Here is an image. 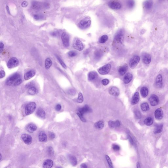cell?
<instances>
[{
  "instance_id": "obj_1",
  "label": "cell",
  "mask_w": 168,
  "mask_h": 168,
  "mask_svg": "<svg viewBox=\"0 0 168 168\" xmlns=\"http://www.w3.org/2000/svg\"><path fill=\"white\" fill-rule=\"evenodd\" d=\"M20 78L21 76L19 74L14 73L7 78L6 81V84L8 86L14 85L17 80Z\"/></svg>"
},
{
  "instance_id": "obj_2",
  "label": "cell",
  "mask_w": 168,
  "mask_h": 168,
  "mask_svg": "<svg viewBox=\"0 0 168 168\" xmlns=\"http://www.w3.org/2000/svg\"><path fill=\"white\" fill-rule=\"evenodd\" d=\"M36 106V104L34 102L28 103L25 108V113L27 115L31 114L35 110Z\"/></svg>"
},
{
  "instance_id": "obj_3",
  "label": "cell",
  "mask_w": 168,
  "mask_h": 168,
  "mask_svg": "<svg viewBox=\"0 0 168 168\" xmlns=\"http://www.w3.org/2000/svg\"><path fill=\"white\" fill-rule=\"evenodd\" d=\"M91 22V20L89 18H84L78 23V27L81 29H85L90 26Z\"/></svg>"
},
{
  "instance_id": "obj_4",
  "label": "cell",
  "mask_w": 168,
  "mask_h": 168,
  "mask_svg": "<svg viewBox=\"0 0 168 168\" xmlns=\"http://www.w3.org/2000/svg\"><path fill=\"white\" fill-rule=\"evenodd\" d=\"M73 47L74 49L79 51H82L84 48L83 43L78 38L75 39L73 43Z\"/></svg>"
},
{
  "instance_id": "obj_5",
  "label": "cell",
  "mask_w": 168,
  "mask_h": 168,
  "mask_svg": "<svg viewBox=\"0 0 168 168\" xmlns=\"http://www.w3.org/2000/svg\"><path fill=\"white\" fill-rule=\"evenodd\" d=\"M111 66L110 64H106L100 68L98 70V71L100 74L103 75L107 74L110 71Z\"/></svg>"
},
{
  "instance_id": "obj_6",
  "label": "cell",
  "mask_w": 168,
  "mask_h": 168,
  "mask_svg": "<svg viewBox=\"0 0 168 168\" xmlns=\"http://www.w3.org/2000/svg\"><path fill=\"white\" fill-rule=\"evenodd\" d=\"M19 65V61L15 57L11 58L7 63L8 67L9 69L17 67Z\"/></svg>"
},
{
  "instance_id": "obj_7",
  "label": "cell",
  "mask_w": 168,
  "mask_h": 168,
  "mask_svg": "<svg viewBox=\"0 0 168 168\" xmlns=\"http://www.w3.org/2000/svg\"><path fill=\"white\" fill-rule=\"evenodd\" d=\"M140 61V57L137 55H134L131 59L129 62L130 67L132 69L135 68Z\"/></svg>"
},
{
  "instance_id": "obj_8",
  "label": "cell",
  "mask_w": 168,
  "mask_h": 168,
  "mask_svg": "<svg viewBox=\"0 0 168 168\" xmlns=\"http://www.w3.org/2000/svg\"><path fill=\"white\" fill-rule=\"evenodd\" d=\"M62 39L63 45L65 47H68L69 45V36L66 32H64L62 34Z\"/></svg>"
},
{
  "instance_id": "obj_9",
  "label": "cell",
  "mask_w": 168,
  "mask_h": 168,
  "mask_svg": "<svg viewBox=\"0 0 168 168\" xmlns=\"http://www.w3.org/2000/svg\"><path fill=\"white\" fill-rule=\"evenodd\" d=\"M114 39L118 42L123 43L124 39V33L123 30H120L117 32L115 36Z\"/></svg>"
},
{
  "instance_id": "obj_10",
  "label": "cell",
  "mask_w": 168,
  "mask_h": 168,
  "mask_svg": "<svg viewBox=\"0 0 168 168\" xmlns=\"http://www.w3.org/2000/svg\"><path fill=\"white\" fill-rule=\"evenodd\" d=\"M22 140L26 144L29 145L32 143V138L31 136L27 134H23L21 135Z\"/></svg>"
},
{
  "instance_id": "obj_11",
  "label": "cell",
  "mask_w": 168,
  "mask_h": 168,
  "mask_svg": "<svg viewBox=\"0 0 168 168\" xmlns=\"http://www.w3.org/2000/svg\"><path fill=\"white\" fill-rule=\"evenodd\" d=\"M149 101L152 106H155L158 104L159 102V99L157 95L155 94L151 95L149 98Z\"/></svg>"
},
{
  "instance_id": "obj_12",
  "label": "cell",
  "mask_w": 168,
  "mask_h": 168,
  "mask_svg": "<svg viewBox=\"0 0 168 168\" xmlns=\"http://www.w3.org/2000/svg\"><path fill=\"white\" fill-rule=\"evenodd\" d=\"M108 6L112 9L114 10H119L121 8V4L116 1H111L109 3Z\"/></svg>"
},
{
  "instance_id": "obj_13",
  "label": "cell",
  "mask_w": 168,
  "mask_h": 168,
  "mask_svg": "<svg viewBox=\"0 0 168 168\" xmlns=\"http://www.w3.org/2000/svg\"><path fill=\"white\" fill-rule=\"evenodd\" d=\"M109 94L113 96H117L119 95V89L115 86H112L109 89Z\"/></svg>"
},
{
  "instance_id": "obj_14",
  "label": "cell",
  "mask_w": 168,
  "mask_h": 168,
  "mask_svg": "<svg viewBox=\"0 0 168 168\" xmlns=\"http://www.w3.org/2000/svg\"><path fill=\"white\" fill-rule=\"evenodd\" d=\"M37 129V127L36 125L33 123H30L26 126V129L29 132L33 133Z\"/></svg>"
},
{
  "instance_id": "obj_15",
  "label": "cell",
  "mask_w": 168,
  "mask_h": 168,
  "mask_svg": "<svg viewBox=\"0 0 168 168\" xmlns=\"http://www.w3.org/2000/svg\"><path fill=\"white\" fill-rule=\"evenodd\" d=\"M143 62L146 65H148L150 63L151 61V58L150 55L147 53H144L142 55Z\"/></svg>"
},
{
  "instance_id": "obj_16",
  "label": "cell",
  "mask_w": 168,
  "mask_h": 168,
  "mask_svg": "<svg viewBox=\"0 0 168 168\" xmlns=\"http://www.w3.org/2000/svg\"><path fill=\"white\" fill-rule=\"evenodd\" d=\"M155 84L157 88H160L163 86V78L161 74L158 75L156 77Z\"/></svg>"
},
{
  "instance_id": "obj_17",
  "label": "cell",
  "mask_w": 168,
  "mask_h": 168,
  "mask_svg": "<svg viewBox=\"0 0 168 168\" xmlns=\"http://www.w3.org/2000/svg\"><path fill=\"white\" fill-rule=\"evenodd\" d=\"M91 108L87 105L84 106L83 107L81 108H79L78 110V112L77 113L82 115H83V114L86 113L90 112L91 111Z\"/></svg>"
},
{
  "instance_id": "obj_18",
  "label": "cell",
  "mask_w": 168,
  "mask_h": 168,
  "mask_svg": "<svg viewBox=\"0 0 168 168\" xmlns=\"http://www.w3.org/2000/svg\"><path fill=\"white\" fill-rule=\"evenodd\" d=\"M36 72L34 70H31L25 74L24 78L26 80H29L35 75Z\"/></svg>"
},
{
  "instance_id": "obj_19",
  "label": "cell",
  "mask_w": 168,
  "mask_h": 168,
  "mask_svg": "<svg viewBox=\"0 0 168 168\" xmlns=\"http://www.w3.org/2000/svg\"><path fill=\"white\" fill-rule=\"evenodd\" d=\"M153 0H146L143 3L144 7L147 10H150L153 6Z\"/></svg>"
},
{
  "instance_id": "obj_20",
  "label": "cell",
  "mask_w": 168,
  "mask_h": 168,
  "mask_svg": "<svg viewBox=\"0 0 168 168\" xmlns=\"http://www.w3.org/2000/svg\"><path fill=\"white\" fill-rule=\"evenodd\" d=\"M140 100V95L138 92L135 93L132 98L131 103L132 105H135Z\"/></svg>"
},
{
  "instance_id": "obj_21",
  "label": "cell",
  "mask_w": 168,
  "mask_h": 168,
  "mask_svg": "<svg viewBox=\"0 0 168 168\" xmlns=\"http://www.w3.org/2000/svg\"><path fill=\"white\" fill-rule=\"evenodd\" d=\"M128 69V65L127 64H125L119 67L118 70V73L121 76H123L127 72Z\"/></svg>"
},
{
  "instance_id": "obj_22",
  "label": "cell",
  "mask_w": 168,
  "mask_h": 168,
  "mask_svg": "<svg viewBox=\"0 0 168 168\" xmlns=\"http://www.w3.org/2000/svg\"><path fill=\"white\" fill-rule=\"evenodd\" d=\"M155 118L157 119L160 120L162 119L163 117V112L161 109L158 108L156 110L155 112Z\"/></svg>"
},
{
  "instance_id": "obj_23",
  "label": "cell",
  "mask_w": 168,
  "mask_h": 168,
  "mask_svg": "<svg viewBox=\"0 0 168 168\" xmlns=\"http://www.w3.org/2000/svg\"><path fill=\"white\" fill-rule=\"evenodd\" d=\"M88 80L92 81L96 79L98 77V74L96 72L91 71L88 73Z\"/></svg>"
},
{
  "instance_id": "obj_24",
  "label": "cell",
  "mask_w": 168,
  "mask_h": 168,
  "mask_svg": "<svg viewBox=\"0 0 168 168\" xmlns=\"http://www.w3.org/2000/svg\"><path fill=\"white\" fill-rule=\"evenodd\" d=\"M38 138L39 140L42 142H45L47 141V136L44 131H41L39 133Z\"/></svg>"
},
{
  "instance_id": "obj_25",
  "label": "cell",
  "mask_w": 168,
  "mask_h": 168,
  "mask_svg": "<svg viewBox=\"0 0 168 168\" xmlns=\"http://www.w3.org/2000/svg\"><path fill=\"white\" fill-rule=\"evenodd\" d=\"M53 162L52 160L48 159L44 162L43 164V167L44 168H51L53 166Z\"/></svg>"
},
{
  "instance_id": "obj_26",
  "label": "cell",
  "mask_w": 168,
  "mask_h": 168,
  "mask_svg": "<svg viewBox=\"0 0 168 168\" xmlns=\"http://www.w3.org/2000/svg\"><path fill=\"white\" fill-rule=\"evenodd\" d=\"M37 116L39 117L42 119H44L45 118L46 113L44 110L42 108H40L38 109L36 112Z\"/></svg>"
},
{
  "instance_id": "obj_27",
  "label": "cell",
  "mask_w": 168,
  "mask_h": 168,
  "mask_svg": "<svg viewBox=\"0 0 168 168\" xmlns=\"http://www.w3.org/2000/svg\"><path fill=\"white\" fill-rule=\"evenodd\" d=\"M133 77V75L132 74L130 73L127 74L124 77V83L126 84L129 83L132 79Z\"/></svg>"
},
{
  "instance_id": "obj_28",
  "label": "cell",
  "mask_w": 168,
  "mask_h": 168,
  "mask_svg": "<svg viewBox=\"0 0 168 168\" xmlns=\"http://www.w3.org/2000/svg\"><path fill=\"white\" fill-rule=\"evenodd\" d=\"M68 159L70 163L73 166H76L77 164V161L76 157L75 156L71 155L68 156Z\"/></svg>"
},
{
  "instance_id": "obj_29",
  "label": "cell",
  "mask_w": 168,
  "mask_h": 168,
  "mask_svg": "<svg viewBox=\"0 0 168 168\" xmlns=\"http://www.w3.org/2000/svg\"><path fill=\"white\" fill-rule=\"evenodd\" d=\"M141 95L143 98H145L148 95V89L146 87H143L141 88L140 90Z\"/></svg>"
},
{
  "instance_id": "obj_30",
  "label": "cell",
  "mask_w": 168,
  "mask_h": 168,
  "mask_svg": "<svg viewBox=\"0 0 168 168\" xmlns=\"http://www.w3.org/2000/svg\"><path fill=\"white\" fill-rule=\"evenodd\" d=\"M163 125L162 124H158L155 126L154 130V133L155 134L160 133L163 131Z\"/></svg>"
},
{
  "instance_id": "obj_31",
  "label": "cell",
  "mask_w": 168,
  "mask_h": 168,
  "mask_svg": "<svg viewBox=\"0 0 168 168\" xmlns=\"http://www.w3.org/2000/svg\"><path fill=\"white\" fill-rule=\"evenodd\" d=\"M95 127L96 129H102L104 127V123L102 121H99L95 123Z\"/></svg>"
},
{
  "instance_id": "obj_32",
  "label": "cell",
  "mask_w": 168,
  "mask_h": 168,
  "mask_svg": "<svg viewBox=\"0 0 168 168\" xmlns=\"http://www.w3.org/2000/svg\"><path fill=\"white\" fill-rule=\"evenodd\" d=\"M52 61L51 59L49 58H48L46 59L45 61V67L46 69H48L50 68L52 65Z\"/></svg>"
},
{
  "instance_id": "obj_33",
  "label": "cell",
  "mask_w": 168,
  "mask_h": 168,
  "mask_svg": "<svg viewBox=\"0 0 168 168\" xmlns=\"http://www.w3.org/2000/svg\"><path fill=\"white\" fill-rule=\"evenodd\" d=\"M153 121L152 118L151 117H148L144 121V123L147 126H150L153 124Z\"/></svg>"
},
{
  "instance_id": "obj_34",
  "label": "cell",
  "mask_w": 168,
  "mask_h": 168,
  "mask_svg": "<svg viewBox=\"0 0 168 168\" xmlns=\"http://www.w3.org/2000/svg\"><path fill=\"white\" fill-rule=\"evenodd\" d=\"M127 5L129 9L133 8L135 5V2L134 0H128L127 1Z\"/></svg>"
},
{
  "instance_id": "obj_35",
  "label": "cell",
  "mask_w": 168,
  "mask_h": 168,
  "mask_svg": "<svg viewBox=\"0 0 168 168\" xmlns=\"http://www.w3.org/2000/svg\"><path fill=\"white\" fill-rule=\"evenodd\" d=\"M28 92V93L30 95H34L37 92L36 88L34 86H32V87L29 88Z\"/></svg>"
},
{
  "instance_id": "obj_36",
  "label": "cell",
  "mask_w": 168,
  "mask_h": 168,
  "mask_svg": "<svg viewBox=\"0 0 168 168\" xmlns=\"http://www.w3.org/2000/svg\"><path fill=\"white\" fill-rule=\"evenodd\" d=\"M141 108L142 110L144 111H146L149 110V105L146 103H143L141 105Z\"/></svg>"
},
{
  "instance_id": "obj_37",
  "label": "cell",
  "mask_w": 168,
  "mask_h": 168,
  "mask_svg": "<svg viewBox=\"0 0 168 168\" xmlns=\"http://www.w3.org/2000/svg\"><path fill=\"white\" fill-rule=\"evenodd\" d=\"M42 6V5L40 3L34 2L33 3L32 7L35 9H39L41 8Z\"/></svg>"
},
{
  "instance_id": "obj_38",
  "label": "cell",
  "mask_w": 168,
  "mask_h": 168,
  "mask_svg": "<svg viewBox=\"0 0 168 168\" xmlns=\"http://www.w3.org/2000/svg\"><path fill=\"white\" fill-rule=\"evenodd\" d=\"M103 56V53L101 51H96L94 53V57L96 60H98L101 58Z\"/></svg>"
},
{
  "instance_id": "obj_39",
  "label": "cell",
  "mask_w": 168,
  "mask_h": 168,
  "mask_svg": "<svg viewBox=\"0 0 168 168\" xmlns=\"http://www.w3.org/2000/svg\"><path fill=\"white\" fill-rule=\"evenodd\" d=\"M108 37L107 35L102 36L99 39V42L101 43H104L107 41Z\"/></svg>"
},
{
  "instance_id": "obj_40",
  "label": "cell",
  "mask_w": 168,
  "mask_h": 168,
  "mask_svg": "<svg viewBox=\"0 0 168 168\" xmlns=\"http://www.w3.org/2000/svg\"><path fill=\"white\" fill-rule=\"evenodd\" d=\"M83 97L82 93H79L78 95V97L77 100V102L79 103H81L83 102Z\"/></svg>"
},
{
  "instance_id": "obj_41",
  "label": "cell",
  "mask_w": 168,
  "mask_h": 168,
  "mask_svg": "<svg viewBox=\"0 0 168 168\" xmlns=\"http://www.w3.org/2000/svg\"><path fill=\"white\" fill-rule=\"evenodd\" d=\"M105 158L106 159V161H107L108 164L110 168H113V164L112 162H111V160L108 155H106Z\"/></svg>"
},
{
  "instance_id": "obj_42",
  "label": "cell",
  "mask_w": 168,
  "mask_h": 168,
  "mask_svg": "<svg viewBox=\"0 0 168 168\" xmlns=\"http://www.w3.org/2000/svg\"><path fill=\"white\" fill-rule=\"evenodd\" d=\"M77 52L75 51H70L68 53V55L70 57H74L77 55Z\"/></svg>"
},
{
  "instance_id": "obj_43",
  "label": "cell",
  "mask_w": 168,
  "mask_h": 168,
  "mask_svg": "<svg viewBox=\"0 0 168 168\" xmlns=\"http://www.w3.org/2000/svg\"><path fill=\"white\" fill-rule=\"evenodd\" d=\"M57 59H58V61H59V63H60L61 65L63 66V67H64V68L65 69L66 68V66L65 64V63L63 62V61L61 60V58H60V57H58V56H57Z\"/></svg>"
},
{
  "instance_id": "obj_44",
  "label": "cell",
  "mask_w": 168,
  "mask_h": 168,
  "mask_svg": "<svg viewBox=\"0 0 168 168\" xmlns=\"http://www.w3.org/2000/svg\"><path fill=\"white\" fill-rule=\"evenodd\" d=\"M135 116L136 118H138V119H140L141 118V113L139 111H136L135 112Z\"/></svg>"
},
{
  "instance_id": "obj_45",
  "label": "cell",
  "mask_w": 168,
  "mask_h": 168,
  "mask_svg": "<svg viewBox=\"0 0 168 168\" xmlns=\"http://www.w3.org/2000/svg\"><path fill=\"white\" fill-rule=\"evenodd\" d=\"M112 149L115 151H118L120 149V147L119 145L117 144H114L112 145Z\"/></svg>"
},
{
  "instance_id": "obj_46",
  "label": "cell",
  "mask_w": 168,
  "mask_h": 168,
  "mask_svg": "<svg viewBox=\"0 0 168 168\" xmlns=\"http://www.w3.org/2000/svg\"><path fill=\"white\" fill-rule=\"evenodd\" d=\"M109 80L107 79H103L102 81V83L103 85H104V86L108 85L109 83Z\"/></svg>"
},
{
  "instance_id": "obj_47",
  "label": "cell",
  "mask_w": 168,
  "mask_h": 168,
  "mask_svg": "<svg viewBox=\"0 0 168 168\" xmlns=\"http://www.w3.org/2000/svg\"><path fill=\"white\" fill-rule=\"evenodd\" d=\"M108 124L109 126L111 128H115L114 122L111 121H109L108 122Z\"/></svg>"
},
{
  "instance_id": "obj_48",
  "label": "cell",
  "mask_w": 168,
  "mask_h": 168,
  "mask_svg": "<svg viewBox=\"0 0 168 168\" xmlns=\"http://www.w3.org/2000/svg\"><path fill=\"white\" fill-rule=\"evenodd\" d=\"M77 115L79 116V118L81 119V121H82L83 122H86V119H85V118L83 117V115H81L79 114L78 113H77Z\"/></svg>"
},
{
  "instance_id": "obj_49",
  "label": "cell",
  "mask_w": 168,
  "mask_h": 168,
  "mask_svg": "<svg viewBox=\"0 0 168 168\" xmlns=\"http://www.w3.org/2000/svg\"><path fill=\"white\" fill-rule=\"evenodd\" d=\"M48 152L49 154L50 155H53L54 153V151H53V148L51 146L49 147L48 149Z\"/></svg>"
},
{
  "instance_id": "obj_50",
  "label": "cell",
  "mask_w": 168,
  "mask_h": 168,
  "mask_svg": "<svg viewBox=\"0 0 168 168\" xmlns=\"http://www.w3.org/2000/svg\"><path fill=\"white\" fill-rule=\"evenodd\" d=\"M62 107V106H61V105L58 104L55 107V109H56L57 111H59L61 110Z\"/></svg>"
},
{
  "instance_id": "obj_51",
  "label": "cell",
  "mask_w": 168,
  "mask_h": 168,
  "mask_svg": "<svg viewBox=\"0 0 168 168\" xmlns=\"http://www.w3.org/2000/svg\"><path fill=\"white\" fill-rule=\"evenodd\" d=\"M49 136L50 139H53L55 138V136L54 133L50 132L49 133Z\"/></svg>"
},
{
  "instance_id": "obj_52",
  "label": "cell",
  "mask_w": 168,
  "mask_h": 168,
  "mask_svg": "<svg viewBox=\"0 0 168 168\" xmlns=\"http://www.w3.org/2000/svg\"><path fill=\"white\" fill-rule=\"evenodd\" d=\"M68 93L70 95H74L76 94L75 91L73 89H70L68 91Z\"/></svg>"
},
{
  "instance_id": "obj_53",
  "label": "cell",
  "mask_w": 168,
  "mask_h": 168,
  "mask_svg": "<svg viewBox=\"0 0 168 168\" xmlns=\"http://www.w3.org/2000/svg\"><path fill=\"white\" fill-rule=\"evenodd\" d=\"M114 124L115 128H118L121 125V123L118 121H116L115 122H114Z\"/></svg>"
},
{
  "instance_id": "obj_54",
  "label": "cell",
  "mask_w": 168,
  "mask_h": 168,
  "mask_svg": "<svg viewBox=\"0 0 168 168\" xmlns=\"http://www.w3.org/2000/svg\"><path fill=\"white\" fill-rule=\"evenodd\" d=\"M28 5V3L26 1H23L21 4V6L23 7H26Z\"/></svg>"
},
{
  "instance_id": "obj_55",
  "label": "cell",
  "mask_w": 168,
  "mask_h": 168,
  "mask_svg": "<svg viewBox=\"0 0 168 168\" xmlns=\"http://www.w3.org/2000/svg\"><path fill=\"white\" fill-rule=\"evenodd\" d=\"M0 78H3L5 76V72L3 70H1L0 72Z\"/></svg>"
},
{
  "instance_id": "obj_56",
  "label": "cell",
  "mask_w": 168,
  "mask_h": 168,
  "mask_svg": "<svg viewBox=\"0 0 168 168\" xmlns=\"http://www.w3.org/2000/svg\"><path fill=\"white\" fill-rule=\"evenodd\" d=\"M4 47V45L3 43L1 42L0 43V52L1 53L3 50Z\"/></svg>"
},
{
  "instance_id": "obj_57",
  "label": "cell",
  "mask_w": 168,
  "mask_h": 168,
  "mask_svg": "<svg viewBox=\"0 0 168 168\" xmlns=\"http://www.w3.org/2000/svg\"><path fill=\"white\" fill-rule=\"evenodd\" d=\"M34 18L37 20H39L41 18V16L38 15V14H35L34 16Z\"/></svg>"
},
{
  "instance_id": "obj_58",
  "label": "cell",
  "mask_w": 168,
  "mask_h": 168,
  "mask_svg": "<svg viewBox=\"0 0 168 168\" xmlns=\"http://www.w3.org/2000/svg\"><path fill=\"white\" fill-rule=\"evenodd\" d=\"M128 138H129V141L132 144H133V142L132 139V138L130 136H128Z\"/></svg>"
},
{
  "instance_id": "obj_59",
  "label": "cell",
  "mask_w": 168,
  "mask_h": 168,
  "mask_svg": "<svg viewBox=\"0 0 168 168\" xmlns=\"http://www.w3.org/2000/svg\"><path fill=\"white\" fill-rule=\"evenodd\" d=\"M80 167L82 168H87V166L86 164H82L80 165Z\"/></svg>"
},
{
  "instance_id": "obj_60",
  "label": "cell",
  "mask_w": 168,
  "mask_h": 168,
  "mask_svg": "<svg viewBox=\"0 0 168 168\" xmlns=\"http://www.w3.org/2000/svg\"><path fill=\"white\" fill-rule=\"evenodd\" d=\"M6 8L7 10L8 13L9 14H10V12L9 9V8L8 6H7Z\"/></svg>"
},
{
  "instance_id": "obj_61",
  "label": "cell",
  "mask_w": 168,
  "mask_h": 168,
  "mask_svg": "<svg viewBox=\"0 0 168 168\" xmlns=\"http://www.w3.org/2000/svg\"><path fill=\"white\" fill-rule=\"evenodd\" d=\"M137 168H140V165L139 163V162H138L137 164Z\"/></svg>"
},
{
  "instance_id": "obj_62",
  "label": "cell",
  "mask_w": 168,
  "mask_h": 168,
  "mask_svg": "<svg viewBox=\"0 0 168 168\" xmlns=\"http://www.w3.org/2000/svg\"><path fill=\"white\" fill-rule=\"evenodd\" d=\"M0 158H1L0 160H1V159H2V156H1V154H0Z\"/></svg>"
},
{
  "instance_id": "obj_63",
  "label": "cell",
  "mask_w": 168,
  "mask_h": 168,
  "mask_svg": "<svg viewBox=\"0 0 168 168\" xmlns=\"http://www.w3.org/2000/svg\"><path fill=\"white\" fill-rule=\"evenodd\" d=\"M159 0V1H163V0Z\"/></svg>"
},
{
  "instance_id": "obj_64",
  "label": "cell",
  "mask_w": 168,
  "mask_h": 168,
  "mask_svg": "<svg viewBox=\"0 0 168 168\" xmlns=\"http://www.w3.org/2000/svg\"></svg>"
}]
</instances>
